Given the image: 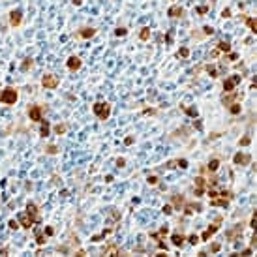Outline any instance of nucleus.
Wrapping results in <instances>:
<instances>
[{"mask_svg":"<svg viewBox=\"0 0 257 257\" xmlns=\"http://www.w3.org/2000/svg\"><path fill=\"white\" fill-rule=\"evenodd\" d=\"M242 81V75H231L223 81V90L225 92H231V90H235V86Z\"/></svg>","mask_w":257,"mask_h":257,"instance_id":"nucleus-7","label":"nucleus"},{"mask_svg":"<svg viewBox=\"0 0 257 257\" xmlns=\"http://www.w3.org/2000/svg\"><path fill=\"white\" fill-rule=\"evenodd\" d=\"M227 96H223L222 98V102H223V105L225 107H229L231 103H235L237 100H238V92H235V90H231V92H225Z\"/></svg>","mask_w":257,"mask_h":257,"instance_id":"nucleus-12","label":"nucleus"},{"mask_svg":"<svg viewBox=\"0 0 257 257\" xmlns=\"http://www.w3.org/2000/svg\"><path fill=\"white\" fill-rule=\"evenodd\" d=\"M47 152H49V154H56V152H58V148H56L55 145H49V147H47Z\"/></svg>","mask_w":257,"mask_h":257,"instance_id":"nucleus-48","label":"nucleus"},{"mask_svg":"<svg viewBox=\"0 0 257 257\" xmlns=\"http://www.w3.org/2000/svg\"><path fill=\"white\" fill-rule=\"evenodd\" d=\"M73 4H75V6H81V4H83V0H73Z\"/></svg>","mask_w":257,"mask_h":257,"instance_id":"nucleus-55","label":"nucleus"},{"mask_svg":"<svg viewBox=\"0 0 257 257\" xmlns=\"http://www.w3.org/2000/svg\"><path fill=\"white\" fill-rule=\"evenodd\" d=\"M171 240H173V246H176V248H182V246H184V240H186V237H184V235H180V233H175V235L171 237Z\"/></svg>","mask_w":257,"mask_h":257,"instance_id":"nucleus-17","label":"nucleus"},{"mask_svg":"<svg viewBox=\"0 0 257 257\" xmlns=\"http://www.w3.org/2000/svg\"><path fill=\"white\" fill-rule=\"evenodd\" d=\"M240 255H251V248H246V250H242V253Z\"/></svg>","mask_w":257,"mask_h":257,"instance_id":"nucleus-51","label":"nucleus"},{"mask_svg":"<svg viewBox=\"0 0 257 257\" xmlns=\"http://www.w3.org/2000/svg\"><path fill=\"white\" fill-rule=\"evenodd\" d=\"M233 161H235L237 165H250L251 156H250V154H242V152H238V154L233 156Z\"/></svg>","mask_w":257,"mask_h":257,"instance_id":"nucleus-9","label":"nucleus"},{"mask_svg":"<svg viewBox=\"0 0 257 257\" xmlns=\"http://www.w3.org/2000/svg\"><path fill=\"white\" fill-rule=\"evenodd\" d=\"M244 19H246V25H248L250 32H251V34H257V21H255L253 17H248V15H246Z\"/></svg>","mask_w":257,"mask_h":257,"instance_id":"nucleus-18","label":"nucleus"},{"mask_svg":"<svg viewBox=\"0 0 257 257\" xmlns=\"http://www.w3.org/2000/svg\"><path fill=\"white\" fill-rule=\"evenodd\" d=\"M238 235H242V227H240V225H237V227L233 229V231H227V238H229L231 242L235 240V238H237Z\"/></svg>","mask_w":257,"mask_h":257,"instance_id":"nucleus-19","label":"nucleus"},{"mask_svg":"<svg viewBox=\"0 0 257 257\" xmlns=\"http://www.w3.org/2000/svg\"><path fill=\"white\" fill-rule=\"evenodd\" d=\"M103 255H120V250L116 248L114 244H111V246L103 248Z\"/></svg>","mask_w":257,"mask_h":257,"instance_id":"nucleus-21","label":"nucleus"},{"mask_svg":"<svg viewBox=\"0 0 257 257\" xmlns=\"http://www.w3.org/2000/svg\"><path fill=\"white\" fill-rule=\"evenodd\" d=\"M176 55H178L180 58H188V56H190V49H188V47H180Z\"/></svg>","mask_w":257,"mask_h":257,"instance_id":"nucleus-34","label":"nucleus"},{"mask_svg":"<svg viewBox=\"0 0 257 257\" xmlns=\"http://www.w3.org/2000/svg\"><path fill=\"white\" fill-rule=\"evenodd\" d=\"M49 131H51V126H49V122H47V120H41V130H39L41 137H47V135H49Z\"/></svg>","mask_w":257,"mask_h":257,"instance_id":"nucleus-24","label":"nucleus"},{"mask_svg":"<svg viewBox=\"0 0 257 257\" xmlns=\"http://www.w3.org/2000/svg\"><path fill=\"white\" fill-rule=\"evenodd\" d=\"M139 38H141L143 41H147V39L150 38V28H148V27H145V28H141V32H139Z\"/></svg>","mask_w":257,"mask_h":257,"instance_id":"nucleus-31","label":"nucleus"},{"mask_svg":"<svg viewBox=\"0 0 257 257\" xmlns=\"http://www.w3.org/2000/svg\"><path fill=\"white\" fill-rule=\"evenodd\" d=\"M27 212H30L32 216H36V218H39V214H38V206H36L34 203H28V205H27Z\"/></svg>","mask_w":257,"mask_h":257,"instance_id":"nucleus-29","label":"nucleus"},{"mask_svg":"<svg viewBox=\"0 0 257 257\" xmlns=\"http://www.w3.org/2000/svg\"><path fill=\"white\" fill-rule=\"evenodd\" d=\"M81 38H85V39H90V38H94L96 36V28H90V27H85V28H81L79 32H77Z\"/></svg>","mask_w":257,"mask_h":257,"instance_id":"nucleus-15","label":"nucleus"},{"mask_svg":"<svg viewBox=\"0 0 257 257\" xmlns=\"http://www.w3.org/2000/svg\"><path fill=\"white\" fill-rule=\"evenodd\" d=\"M158 180H160V178H158L156 175H152V176H148V178H147V182H148L150 186H156V184H158Z\"/></svg>","mask_w":257,"mask_h":257,"instance_id":"nucleus-37","label":"nucleus"},{"mask_svg":"<svg viewBox=\"0 0 257 257\" xmlns=\"http://www.w3.org/2000/svg\"><path fill=\"white\" fill-rule=\"evenodd\" d=\"M124 143H126V145H133V137H126Z\"/></svg>","mask_w":257,"mask_h":257,"instance_id":"nucleus-52","label":"nucleus"},{"mask_svg":"<svg viewBox=\"0 0 257 257\" xmlns=\"http://www.w3.org/2000/svg\"><path fill=\"white\" fill-rule=\"evenodd\" d=\"M203 32H205V36H212L214 34V28L206 25V27H203Z\"/></svg>","mask_w":257,"mask_h":257,"instance_id":"nucleus-38","label":"nucleus"},{"mask_svg":"<svg viewBox=\"0 0 257 257\" xmlns=\"http://www.w3.org/2000/svg\"><path fill=\"white\" fill-rule=\"evenodd\" d=\"M92 111H94V114L100 120H107L109 114H111V105L105 103V102H96L94 105H92Z\"/></svg>","mask_w":257,"mask_h":257,"instance_id":"nucleus-1","label":"nucleus"},{"mask_svg":"<svg viewBox=\"0 0 257 257\" xmlns=\"http://www.w3.org/2000/svg\"><path fill=\"white\" fill-rule=\"evenodd\" d=\"M28 116L34 122H41L43 120V107L41 105H30L28 107Z\"/></svg>","mask_w":257,"mask_h":257,"instance_id":"nucleus-6","label":"nucleus"},{"mask_svg":"<svg viewBox=\"0 0 257 257\" xmlns=\"http://www.w3.org/2000/svg\"><path fill=\"white\" fill-rule=\"evenodd\" d=\"M250 143H251V137H248V135H246V137H242V139H240V145H242V147H248V145H250Z\"/></svg>","mask_w":257,"mask_h":257,"instance_id":"nucleus-43","label":"nucleus"},{"mask_svg":"<svg viewBox=\"0 0 257 257\" xmlns=\"http://www.w3.org/2000/svg\"><path fill=\"white\" fill-rule=\"evenodd\" d=\"M220 223H222V218H216V222H214L212 225H208V227H206V231L203 233V235H201L199 238H201V240H208V238H212V237H214V233H216V231H220Z\"/></svg>","mask_w":257,"mask_h":257,"instance_id":"nucleus-5","label":"nucleus"},{"mask_svg":"<svg viewBox=\"0 0 257 257\" xmlns=\"http://www.w3.org/2000/svg\"><path fill=\"white\" fill-rule=\"evenodd\" d=\"M182 109L186 111V114H188V116H192V118H197V116H199V111L195 107H182Z\"/></svg>","mask_w":257,"mask_h":257,"instance_id":"nucleus-26","label":"nucleus"},{"mask_svg":"<svg viewBox=\"0 0 257 257\" xmlns=\"http://www.w3.org/2000/svg\"><path fill=\"white\" fill-rule=\"evenodd\" d=\"M21 21H23V13H21L19 10H13V11L10 13V25H11V27H19Z\"/></svg>","mask_w":257,"mask_h":257,"instance_id":"nucleus-14","label":"nucleus"},{"mask_svg":"<svg viewBox=\"0 0 257 257\" xmlns=\"http://www.w3.org/2000/svg\"><path fill=\"white\" fill-rule=\"evenodd\" d=\"M161 212H163V214H167V216L173 214V206H171V205H165V206L161 208Z\"/></svg>","mask_w":257,"mask_h":257,"instance_id":"nucleus-40","label":"nucleus"},{"mask_svg":"<svg viewBox=\"0 0 257 257\" xmlns=\"http://www.w3.org/2000/svg\"><path fill=\"white\" fill-rule=\"evenodd\" d=\"M39 222V218H36V216H32L30 212H23V214H19V225L23 227V229H30L34 223H38Z\"/></svg>","mask_w":257,"mask_h":257,"instance_id":"nucleus-3","label":"nucleus"},{"mask_svg":"<svg viewBox=\"0 0 257 257\" xmlns=\"http://www.w3.org/2000/svg\"><path fill=\"white\" fill-rule=\"evenodd\" d=\"M45 233H47V235H53L55 231H53V227H45Z\"/></svg>","mask_w":257,"mask_h":257,"instance_id":"nucleus-53","label":"nucleus"},{"mask_svg":"<svg viewBox=\"0 0 257 257\" xmlns=\"http://www.w3.org/2000/svg\"><path fill=\"white\" fill-rule=\"evenodd\" d=\"M36 242L41 246V244H45V237H43V233L39 231V229H36Z\"/></svg>","mask_w":257,"mask_h":257,"instance_id":"nucleus-35","label":"nucleus"},{"mask_svg":"<svg viewBox=\"0 0 257 257\" xmlns=\"http://www.w3.org/2000/svg\"><path fill=\"white\" fill-rule=\"evenodd\" d=\"M218 167H220V160H218V158H212V160L208 161V167H206V169H208L210 173H214V171H218Z\"/></svg>","mask_w":257,"mask_h":257,"instance_id":"nucleus-22","label":"nucleus"},{"mask_svg":"<svg viewBox=\"0 0 257 257\" xmlns=\"http://www.w3.org/2000/svg\"><path fill=\"white\" fill-rule=\"evenodd\" d=\"M114 34L120 38V36H126V34H128V30H126L124 27H120V28H116V30H114Z\"/></svg>","mask_w":257,"mask_h":257,"instance_id":"nucleus-41","label":"nucleus"},{"mask_svg":"<svg viewBox=\"0 0 257 257\" xmlns=\"http://www.w3.org/2000/svg\"><path fill=\"white\" fill-rule=\"evenodd\" d=\"M182 210H184L186 216H190V214H193V212H199V210H203V206H201L199 203H186V205L182 206Z\"/></svg>","mask_w":257,"mask_h":257,"instance_id":"nucleus-10","label":"nucleus"},{"mask_svg":"<svg viewBox=\"0 0 257 257\" xmlns=\"http://www.w3.org/2000/svg\"><path fill=\"white\" fill-rule=\"evenodd\" d=\"M58 83H60L58 77L53 75V73H47V75H43V77H41V85H43V88H56Z\"/></svg>","mask_w":257,"mask_h":257,"instance_id":"nucleus-8","label":"nucleus"},{"mask_svg":"<svg viewBox=\"0 0 257 257\" xmlns=\"http://www.w3.org/2000/svg\"><path fill=\"white\" fill-rule=\"evenodd\" d=\"M206 72H208V75H210V77H214V79L220 75V69H218L216 66H206Z\"/></svg>","mask_w":257,"mask_h":257,"instance_id":"nucleus-27","label":"nucleus"},{"mask_svg":"<svg viewBox=\"0 0 257 257\" xmlns=\"http://www.w3.org/2000/svg\"><path fill=\"white\" fill-rule=\"evenodd\" d=\"M8 225H10V229H19L21 225H19V222H15V220H10L8 222Z\"/></svg>","mask_w":257,"mask_h":257,"instance_id":"nucleus-46","label":"nucleus"},{"mask_svg":"<svg viewBox=\"0 0 257 257\" xmlns=\"http://www.w3.org/2000/svg\"><path fill=\"white\" fill-rule=\"evenodd\" d=\"M240 111H242V107H240V103H237V102L229 105V113H231V114H238Z\"/></svg>","mask_w":257,"mask_h":257,"instance_id":"nucleus-28","label":"nucleus"},{"mask_svg":"<svg viewBox=\"0 0 257 257\" xmlns=\"http://www.w3.org/2000/svg\"><path fill=\"white\" fill-rule=\"evenodd\" d=\"M17 98H19L17 90L11 88V86H8V88H4L2 92H0V103H4V105H13L17 102Z\"/></svg>","mask_w":257,"mask_h":257,"instance_id":"nucleus-2","label":"nucleus"},{"mask_svg":"<svg viewBox=\"0 0 257 257\" xmlns=\"http://www.w3.org/2000/svg\"><path fill=\"white\" fill-rule=\"evenodd\" d=\"M116 165H118V167H124V165H126V160H124V158H118V160H116Z\"/></svg>","mask_w":257,"mask_h":257,"instance_id":"nucleus-49","label":"nucleus"},{"mask_svg":"<svg viewBox=\"0 0 257 257\" xmlns=\"http://www.w3.org/2000/svg\"><path fill=\"white\" fill-rule=\"evenodd\" d=\"M210 56H212V58H218V56H220V51H218V49H214L212 53H210Z\"/></svg>","mask_w":257,"mask_h":257,"instance_id":"nucleus-50","label":"nucleus"},{"mask_svg":"<svg viewBox=\"0 0 257 257\" xmlns=\"http://www.w3.org/2000/svg\"><path fill=\"white\" fill-rule=\"evenodd\" d=\"M220 53H231V45L229 41H218V47H216Z\"/></svg>","mask_w":257,"mask_h":257,"instance_id":"nucleus-23","label":"nucleus"},{"mask_svg":"<svg viewBox=\"0 0 257 257\" xmlns=\"http://www.w3.org/2000/svg\"><path fill=\"white\" fill-rule=\"evenodd\" d=\"M205 188H206V180L203 178V176H197L195 178V197H201L203 195V192H205Z\"/></svg>","mask_w":257,"mask_h":257,"instance_id":"nucleus-11","label":"nucleus"},{"mask_svg":"<svg viewBox=\"0 0 257 257\" xmlns=\"http://www.w3.org/2000/svg\"><path fill=\"white\" fill-rule=\"evenodd\" d=\"M167 231H169V227H167V225H163V227H161L158 233H152V235H150V237H152V238L158 242V250H165V251H167V246L161 242V240H163V237L167 235Z\"/></svg>","mask_w":257,"mask_h":257,"instance_id":"nucleus-4","label":"nucleus"},{"mask_svg":"<svg viewBox=\"0 0 257 257\" xmlns=\"http://www.w3.org/2000/svg\"><path fill=\"white\" fill-rule=\"evenodd\" d=\"M208 10H210L208 6H199V8H197V13H199V15H205V13H208Z\"/></svg>","mask_w":257,"mask_h":257,"instance_id":"nucleus-44","label":"nucleus"},{"mask_svg":"<svg viewBox=\"0 0 257 257\" xmlns=\"http://www.w3.org/2000/svg\"><path fill=\"white\" fill-rule=\"evenodd\" d=\"M173 205H175L176 208H182V206H184V197H182V195H173Z\"/></svg>","mask_w":257,"mask_h":257,"instance_id":"nucleus-30","label":"nucleus"},{"mask_svg":"<svg viewBox=\"0 0 257 257\" xmlns=\"http://www.w3.org/2000/svg\"><path fill=\"white\" fill-rule=\"evenodd\" d=\"M250 227H251V229H255V227H257V212H253L251 222H250Z\"/></svg>","mask_w":257,"mask_h":257,"instance_id":"nucleus-45","label":"nucleus"},{"mask_svg":"<svg viewBox=\"0 0 257 257\" xmlns=\"http://www.w3.org/2000/svg\"><path fill=\"white\" fill-rule=\"evenodd\" d=\"M220 250H222V244H220V242H214L212 248H210V251H212V253H218Z\"/></svg>","mask_w":257,"mask_h":257,"instance_id":"nucleus-42","label":"nucleus"},{"mask_svg":"<svg viewBox=\"0 0 257 257\" xmlns=\"http://www.w3.org/2000/svg\"><path fill=\"white\" fill-rule=\"evenodd\" d=\"M199 240H201V238H199V237H197V235H190V237H188V242H190V244H192V246H195V244H197V242H199Z\"/></svg>","mask_w":257,"mask_h":257,"instance_id":"nucleus-36","label":"nucleus"},{"mask_svg":"<svg viewBox=\"0 0 257 257\" xmlns=\"http://www.w3.org/2000/svg\"><path fill=\"white\" fill-rule=\"evenodd\" d=\"M227 203H229L227 199H216V197H214L210 205H212V206H227Z\"/></svg>","mask_w":257,"mask_h":257,"instance_id":"nucleus-32","label":"nucleus"},{"mask_svg":"<svg viewBox=\"0 0 257 257\" xmlns=\"http://www.w3.org/2000/svg\"><path fill=\"white\" fill-rule=\"evenodd\" d=\"M237 58H238V56H237L235 53H231V55H229V60H237Z\"/></svg>","mask_w":257,"mask_h":257,"instance_id":"nucleus-54","label":"nucleus"},{"mask_svg":"<svg viewBox=\"0 0 257 257\" xmlns=\"http://www.w3.org/2000/svg\"><path fill=\"white\" fill-rule=\"evenodd\" d=\"M167 15L169 17H184V8H180V6H171L169 10H167Z\"/></svg>","mask_w":257,"mask_h":257,"instance_id":"nucleus-16","label":"nucleus"},{"mask_svg":"<svg viewBox=\"0 0 257 257\" xmlns=\"http://www.w3.org/2000/svg\"><path fill=\"white\" fill-rule=\"evenodd\" d=\"M222 17H223V19H229V17H231V10H229V8H225V10L222 11Z\"/></svg>","mask_w":257,"mask_h":257,"instance_id":"nucleus-47","label":"nucleus"},{"mask_svg":"<svg viewBox=\"0 0 257 257\" xmlns=\"http://www.w3.org/2000/svg\"><path fill=\"white\" fill-rule=\"evenodd\" d=\"M66 64H68V68L72 69V72H77V69H79L81 66H83V60H81L79 56H69Z\"/></svg>","mask_w":257,"mask_h":257,"instance_id":"nucleus-13","label":"nucleus"},{"mask_svg":"<svg viewBox=\"0 0 257 257\" xmlns=\"http://www.w3.org/2000/svg\"><path fill=\"white\" fill-rule=\"evenodd\" d=\"M66 130H68V124H56V126H55L56 135H64V133H66Z\"/></svg>","mask_w":257,"mask_h":257,"instance_id":"nucleus-33","label":"nucleus"},{"mask_svg":"<svg viewBox=\"0 0 257 257\" xmlns=\"http://www.w3.org/2000/svg\"><path fill=\"white\" fill-rule=\"evenodd\" d=\"M32 66H34V60L32 58H25V60H23V64H21V69H23V72H28Z\"/></svg>","mask_w":257,"mask_h":257,"instance_id":"nucleus-25","label":"nucleus"},{"mask_svg":"<svg viewBox=\"0 0 257 257\" xmlns=\"http://www.w3.org/2000/svg\"><path fill=\"white\" fill-rule=\"evenodd\" d=\"M176 165L180 169H186V167H188V160H176Z\"/></svg>","mask_w":257,"mask_h":257,"instance_id":"nucleus-39","label":"nucleus"},{"mask_svg":"<svg viewBox=\"0 0 257 257\" xmlns=\"http://www.w3.org/2000/svg\"><path fill=\"white\" fill-rule=\"evenodd\" d=\"M113 229H114V227H107V229H103V231H102V235H96V237H92V242H100L102 238H105L107 235H111V233H113Z\"/></svg>","mask_w":257,"mask_h":257,"instance_id":"nucleus-20","label":"nucleus"}]
</instances>
